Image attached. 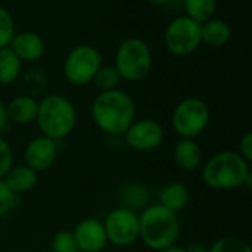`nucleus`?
<instances>
[{"label":"nucleus","mask_w":252,"mask_h":252,"mask_svg":"<svg viewBox=\"0 0 252 252\" xmlns=\"http://www.w3.org/2000/svg\"><path fill=\"white\" fill-rule=\"evenodd\" d=\"M173 158L176 165L186 171L193 173L202 165V149L195 139H180L173 149Z\"/></svg>","instance_id":"4468645a"},{"label":"nucleus","mask_w":252,"mask_h":252,"mask_svg":"<svg viewBox=\"0 0 252 252\" xmlns=\"http://www.w3.org/2000/svg\"><path fill=\"white\" fill-rule=\"evenodd\" d=\"M108 244L117 248L131 247L139 241V214L127 207L111 210L102 221Z\"/></svg>","instance_id":"1a4fd4ad"},{"label":"nucleus","mask_w":252,"mask_h":252,"mask_svg":"<svg viewBox=\"0 0 252 252\" xmlns=\"http://www.w3.org/2000/svg\"><path fill=\"white\" fill-rule=\"evenodd\" d=\"M205 186L216 190H233L251 185V162L236 151H221L210 157L201 168Z\"/></svg>","instance_id":"f03ea898"},{"label":"nucleus","mask_w":252,"mask_h":252,"mask_svg":"<svg viewBox=\"0 0 252 252\" xmlns=\"http://www.w3.org/2000/svg\"><path fill=\"white\" fill-rule=\"evenodd\" d=\"M50 250L52 252H80L77 242L74 239V235L69 230L56 232L52 238Z\"/></svg>","instance_id":"5701e85b"},{"label":"nucleus","mask_w":252,"mask_h":252,"mask_svg":"<svg viewBox=\"0 0 252 252\" xmlns=\"http://www.w3.org/2000/svg\"><path fill=\"white\" fill-rule=\"evenodd\" d=\"M208 252H252L251 245L236 236H224L217 239Z\"/></svg>","instance_id":"4be33fe9"},{"label":"nucleus","mask_w":252,"mask_h":252,"mask_svg":"<svg viewBox=\"0 0 252 252\" xmlns=\"http://www.w3.org/2000/svg\"><path fill=\"white\" fill-rule=\"evenodd\" d=\"M22 71V62L12 52V49L3 47L0 49V84L7 86L15 83Z\"/></svg>","instance_id":"6ab92c4d"},{"label":"nucleus","mask_w":252,"mask_h":252,"mask_svg":"<svg viewBox=\"0 0 252 252\" xmlns=\"http://www.w3.org/2000/svg\"><path fill=\"white\" fill-rule=\"evenodd\" d=\"M121 81V77L118 75L117 69L114 68V65H102L99 68V71L96 72L94 78H93V84L99 92H108V90H114L118 89V84Z\"/></svg>","instance_id":"412c9836"},{"label":"nucleus","mask_w":252,"mask_h":252,"mask_svg":"<svg viewBox=\"0 0 252 252\" xmlns=\"http://www.w3.org/2000/svg\"><path fill=\"white\" fill-rule=\"evenodd\" d=\"M126 145L137 152H151L158 149L165 137L164 127L154 118L134 120L123 134Z\"/></svg>","instance_id":"9d476101"},{"label":"nucleus","mask_w":252,"mask_h":252,"mask_svg":"<svg viewBox=\"0 0 252 252\" xmlns=\"http://www.w3.org/2000/svg\"><path fill=\"white\" fill-rule=\"evenodd\" d=\"M12 167H13L12 148L9 142L0 134V179H3Z\"/></svg>","instance_id":"a878e982"},{"label":"nucleus","mask_w":252,"mask_h":252,"mask_svg":"<svg viewBox=\"0 0 252 252\" xmlns=\"http://www.w3.org/2000/svg\"><path fill=\"white\" fill-rule=\"evenodd\" d=\"M80 252H102L108 245L103 223L97 219H84L72 230Z\"/></svg>","instance_id":"f8f14e48"},{"label":"nucleus","mask_w":252,"mask_h":252,"mask_svg":"<svg viewBox=\"0 0 252 252\" xmlns=\"http://www.w3.org/2000/svg\"><path fill=\"white\" fill-rule=\"evenodd\" d=\"M37 127L41 134L52 140H62L68 137L77 124V111L74 103L58 93H52L38 100V111L35 117Z\"/></svg>","instance_id":"20e7f679"},{"label":"nucleus","mask_w":252,"mask_h":252,"mask_svg":"<svg viewBox=\"0 0 252 252\" xmlns=\"http://www.w3.org/2000/svg\"><path fill=\"white\" fill-rule=\"evenodd\" d=\"M15 32L16 30L12 13L6 7L0 6V49L9 46Z\"/></svg>","instance_id":"b1692460"},{"label":"nucleus","mask_w":252,"mask_h":252,"mask_svg":"<svg viewBox=\"0 0 252 252\" xmlns=\"http://www.w3.org/2000/svg\"><path fill=\"white\" fill-rule=\"evenodd\" d=\"M102 65L103 58L99 49L92 44H78L63 61V75L72 86H86L93 81Z\"/></svg>","instance_id":"0eeeda50"},{"label":"nucleus","mask_w":252,"mask_h":252,"mask_svg":"<svg viewBox=\"0 0 252 252\" xmlns=\"http://www.w3.org/2000/svg\"><path fill=\"white\" fill-rule=\"evenodd\" d=\"M148 1L152 3V4H157V6H165V4H170V3H173L176 0H148Z\"/></svg>","instance_id":"7c9ffc66"},{"label":"nucleus","mask_w":252,"mask_h":252,"mask_svg":"<svg viewBox=\"0 0 252 252\" xmlns=\"http://www.w3.org/2000/svg\"><path fill=\"white\" fill-rule=\"evenodd\" d=\"M9 47L19 58L21 62H37L44 56L46 44L44 40L34 31L15 32Z\"/></svg>","instance_id":"ddd939ff"},{"label":"nucleus","mask_w":252,"mask_h":252,"mask_svg":"<svg viewBox=\"0 0 252 252\" xmlns=\"http://www.w3.org/2000/svg\"><path fill=\"white\" fill-rule=\"evenodd\" d=\"M201 38L208 47L220 49L230 41L232 28L224 19L211 18L210 21L201 24Z\"/></svg>","instance_id":"f3484780"},{"label":"nucleus","mask_w":252,"mask_h":252,"mask_svg":"<svg viewBox=\"0 0 252 252\" xmlns=\"http://www.w3.org/2000/svg\"><path fill=\"white\" fill-rule=\"evenodd\" d=\"M164 44L167 50L177 58L192 55L202 44L201 24L186 15L174 18L165 28Z\"/></svg>","instance_id":"6e6552de"},{"label":"nucleus","mask_w":252,"mask_h":252,"mask_svg":"<svg viewBox=\"0 0 252 252\" xmlns=\"http://www.w3.org/2000/svg\"><path fill=\"white\" fill-rule=\"evenodd\" d=\"M121 80L134 83L143 80L152 69V52L142 38H126L115 52V63Z\"/></svg>","instance_id":"39448f33"},{"label":"nucleus","mask_w":252,"mask_h":252,"mask_svg":"<svg viewBox=\"0 0 252 252\" xmlns=\"http://www.w3.org/2000/svg\"><path fill=\"white\" fill-rule=\"evenodd\" d=\"M19 196L15 195L3 179H0V219L7 217L18 205Z\"/></svg>","instance_id":"393cba45"},{"label":"nucleus","mask_w":252,"mask_h":252,"mask_svg":"<svg viewBox=\"0 0 252 252\" xmlns=\"http://www.w3.org/2000/svg\"><path fill=\"white\" fill-rule=\"evenodd\" d=\"M94 126L109 136H123L136 120L134 99L124 90L99 92L90 108Z\"/></svg>","instance_id":"f257e3e1"},{"label":"nucleus","mask_w":252,"mask_h":252,"mask_svg":"<svg viewBox=\"0 0 252 252\" xmlns=\"http://www.w3.org/2000/svg\"><path fill=\"white\" fill-rule=\"evenodd\" d=\"M4 183L7 185V188L15 193V195H24L31 192L37 183H38V173L34 171L32 168H30L25 164L21 165H13L7 174L3 177Z\"/></svg>","instance_id":"dca6fc26"},{"label":"nucleus","mask_w":252,"mask_h":252,"mask_svg":"<svg viewBox=\"0 0 252 252\" xmlns=\"http://www.w3.org/2000/svg\"><path fill=\"white\" fill-rule=\"evenodd\" d=\"M7 124V117H6V106L4 103L0 100V131L4 128V126Z\"/></svg>","instance_id":"c85d7f7f"},{"label":"nucleus","mask_w":252,"mask_h":252,"mask_svg":"<svg viewBox=\"0 0 252 252\" xmlns=\"http://www.w3.org/2000/svg\"><path fill=\"white\" fill-rule=\"evenodd\" d=\"M24 164L37 173L49 170L58 158V143L46 136H37L24 148Z\"/></svg>","instance_id":"9b49d317"},{"label":"nucleus","mask_w":252,"mask_h":252,"mask_svg":"<svg viewBox=\"0 0 252 252\" xmlns=\"http://www.w3.org/2000/svg\"><path fill=\"white\" fill-rule=\"evenodd\" d=\"M189 201H190L189 189L180 182H173L161 189L158 204L162 205L164 208L179 214L180 211H183L188 207Z\"/></svg>","instance_id":"a211bd4d"},{"label":"nucleus","mask_w":252,"mask_h":252,"mask_svg":"<svg viewBox=\"0 0 252 252\" xmlns=\"http://www.w3.org/2000/svg\"><path fill=\"white\" fill-rule=\"evenodd\" d=\"M211 120V111L205 100L186 97L180 100L171 115V127L180 139H196L201 136Z\"/></svg>","instance_id":"423d86ee"},{"label":"nucleus","mask_w":252,"mask_h":252,"mask_svg":"<svg viewBox=\"0 0 252 252\" xmlns=\"http://www.w3.org/2000/svg\"><path fill=\"white\" fill-rule=\"evenodd\" d=\"M180 233L179 216L159 204L148 205L139 214V239L151 251L158 252L177 245Z\"/></svg>","instance_id":"7ed1b4c3"},{"label":"nucleus","mask_w":252,"mask_h":252,"mask_svg":"<svg viewBox=\"0 0 252 252\" xmlns=\"http://www.w3.org/2000/svg\"><path fill=\"white\" fill-rule=\"evenodd\" d=\"M158 252H188V251H186V248H183V247L173 245V247H168V248H165V250H161V251H158Z\"/></svg>","instance_id":"c756f323"},{"label":"nucleus","mask_w":252,"mask_h":252,"mask_svg":"<svg viewBox=\"0 0 252 252\" xmlns=\"http://www.w3.org/2000/svg\"><path fill=\"white\" fill-rule=\"evenodd\" d=\"M186 251L188 252H208L210 251V247H207V245H204V244H201V242H195V244L189 245V247L186 248Z\"/></svg>","instance_id":"cd10ccee"},{"label":"nucleus","mask_w":252,"mask_h":252,"mask_svg":"<svg viewBox=\"0 0 252 252\" xmlns=\"http://www.w3.org/2000/svg\"><path fill=\"white\" fill-rule=\"evenodd\" d=\"M4 106H6L7 121H12L19 126H25L35 121L37 111H38V100L28 94H19L10 99Z\"/></svg>","instance_id":"2eb2a0df"},{"label":"nucleus","mask_w":252,"mask_h":252,"mask_svg":"<svg viewBox=\"0 0 252 252\" xmlns=\"http://www.w3.org/2000/svg\"><path fill=\"white\" fill-rule=\"evenodd\" d=\"M239 155L242 158H245L248 162L252 161V133L251 131H247L241 140H239Z\"/></svg>","instance_id":"bb28decb"},{"label":"nucleus","mask_w":252,"mask_h":252,"mask_svg":"<svg viewBox=\"0 0 252 252\" xmlns=\"http://www.w3.org/2000/svg\"><path fill=\"white\" fill-rule=\"evenodd\" d=\"M186 16L204 24L214 18L217 10V0H185Z\"/></svg>","instance_id":"aec40b11"}]
</instances>
